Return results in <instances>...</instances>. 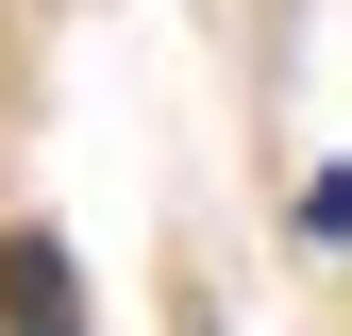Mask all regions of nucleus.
Segmentation results:
<instances>
[{
	"instance_id": "1",
	"label": "nucleus",
	"mask_w": 352,
	"mask_h": 336,
	"mask_svg": "<svg viewBox=\"0 0 352 336\" xmlns=\"http://www.w3.org/2000/svg\"><path fill=\"white\" fill-rule=\"evenodd\" d=\"M0 336H84V286H67V235H0Z\"/></svg>"
},
{
	"instance_id": "2",
	"label": "nucleus",
	"mask_w": 352,
	"mask_h": 336,
	"mask_svg": "<svg viewBox=\"0 0 352 336\" xmlns=\"http://www.w3.org/2000/svg\"><path fill=\"white\" fill-rule=\"evenodd\" d=\"M185 336H218V319H201V303H185Z\"/></svg>"
}]
</instances>
